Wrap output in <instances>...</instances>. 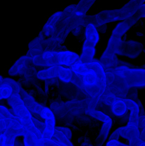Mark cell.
Returning a JSON list of instances; mask_svg holds the SVG:
<instances>
[{
    "label": "cell",
    "mask_w": 145,
    "mask_h": 146,
    "mask_svg": "<svg viewBox=\"0 0 145 146\" xmlns=\"http://www.w3.org/2000/svg\"><path fill=\"white\" fill-rule=\"evenodd\" d=\"M7 101L21 125L37 141L42 140V133L36 127L31 113L24 104L20 94H13L7 98Z\"/></svg>",
    "instance_id": "6da1fadb"
},
{
    "label": "cell",
    "mask_w": 145,
    "mask_h": 146,
    "mask_svg": "<svg viewBox=\"0 0 145 146\" xmlns=\"http://www.w3.org/2000/svg\"><path fill=\"white\" fill-rule=\"evenodd\" d=\"M127 88L145 86V69L118 67L115 70Z\"/></svg>",
    "instance_id": "7a4b0ae2"
},
{
    "label": "cell",
    "mask_w": 145,
    "mask_h": 146,
    "mask_svg": "<svg viewBox=\"0 0 145 146\" xmlns=\"http://www.w3.org/2000/svg\"><path fill=\"white\" fill-rule=\"evenodd\" d=\"M85 113L87 115L102 123V128L95 141V146H102L109 135V131H110L112 125V119L109 115L105 114V113L95 109L93 108H86L85 110Z\"/></svg>",
    "instance_id": "3957f363"
},
{
    "label": "cell",
    "mask_w": 145,
    "mask_h": 146,
    "mask_svg": "<svg viewBox=\"0 0 145 146\" xmlns=\"http://www.w3.org/2000/svg\"><path fill=\"white\" fill-rule=\"evenodd\" d=\"M121 38V37L117 36L115 34H111L107 46L104 51L100 61V63L102 64L104 68L109 69L115 66L117 63L116 54H117V51L122 43Z\"/></svg>",
    "instance_id": "277c9868"
},
{
    "label": "cell",
    "mask_w": 145,
    "mask_h": 146,
    "mask_svg": "<svg viewBox=\"0 0 145 146\" xmlns=\"http://www.w3.org/2000/svg\"><path fill=\"white\" fill-rule=\"evenodd\" d=\"M122 137L127 140L131 146H138L142 142L140 136L139 125L127 123L126 126L117 128L109 137V140H116Z\"/></svg>",
    "instance_id": "5b68a950"
},
{
    "label": "cell",
    "mask_w": 145,
    "mask_h": 146,
    "mask_svg": "<svg viewBox=\"0 0 145 146\" xmlns=\"http://www.w3.org/2000/svg\"><path fill=\"white\" fill-rule=\"evenodd\" d=\"M41 117L45 120V128L42 133V140L50 141L52 139L55 129V115L49 108L44 107Z\"/></svg>",
    "instance_id": "8992f818"
},
{
    "label": "cell",
    "mask_w": 145,
    "mask_h": 146,
    "mask_svg": "<svg viewBox=\"0 0 145 146\" xmlns=\"http://www.w3.org/2000/svg\"><path fill=\"white\" fill-rule=\"evenodd\" d=\"M145 3V0H129L125 5L117 9L118 21H124L134 16Z\"/></svg>",
    "instance_id": "52a82bcc"
},
{
    "label": "cell",
    "mask_w": 145,
    "mask_h": 146,
    "mask_svg": "<svg viewBox=\"0 0 145 146\" xmlns=\"http://www.w3.org/2000/svg\"><path fill=\"white\" fill-rule=\"evenodd\" d=\"M118 21L117 9L104 10L90 17V21L96 27Z\"/></svg>",
    "instance_id": "ba28073f"
},
{
    "label": "cell",
    "mask_w": 145,
    "mask_h": 146,
    "mask_svg": "<svg viewBox=\"0 0 145 146\" xmlns=\"http://www.w3.org/2000/svg\"><path fill=\"white\" fill-rule=\"evenodd\" d=\"M45 36L42 32L39 35L31 41L28 44V51L26 55L28 58H32L34 57L42 55L45 49Z\"/></svg>",
    "instance_id": "9c48e42d"
},
{
    "label": "cell",
    "mask_w": 145,
    "mask_h": 146,
    "mask_svg": "<svg viewBox=\"0 0 145 146\" xmlns=\"http://www.w3.org/2000/svg\"><path fill=\"white\" fill-rule=\"evenodd\" d=\"M142 46L136 41H128L121 43L117 54L130 58H136L141 52Z\"/></svg>",
    "instance_id": "30bf717a"
},
{
    "label": "cell",
    "mask_w": 145,
    "mask_h": 146,
    "mask_svg": "<svg viewBox=\"0 0 145 146\" xmlns=\"http://www.w3.org/2000/svg\"><path fill=\"white\" fill-rule=\"evenodd\" d=\"M63 18L62 11H57L51 15L44 25L41 32L45 36H52L59 27Z\"/></svg>",
    "instance_id": "8fae6325"
},
{
    "label": "cell",
    "mask_w": 145,
    "mask_h": 146,
    "mask_svg": "<svg viewBox=\"0 0 145 146\" xmlns=\"http://www.w3.org/2000/svg\"><path fill=\"white\" fill-rule=\"evenodd\" d=\"M80 56L75 52L71 51H56L55 62L57 65L72 66L79 60Z\"/></svg>",
    "instance_id": "7c38bea8"
},
{
    "label": "cell",
    "mask_w": 145,
    "mask_h": 146,
    "mask_svg": "<svg viewBox=\"0 0 145 146\" xmlns=\"http://www.w3.org/2000/svg\"><path fill=\"white\" fill-rule=\"evenodd\" d=\"M0 117L5 125L6 130L9 128L16 129L23 127L16 115L4 106H0Z\"/></svg>",
    "instance_id": "4fadbf2b"
},
{
    "label": "cell",
    "mask_w": 145,
    "mask_h": 146,
    "mask_svg": "<svg viewBox=\"0 0 145 146\" xmlns=\"http://www.w3.org/2000/svg\"><path fill=\"white\" fill-rule=\"evenodd\" d=\"M20 96H21V98H22L23 101H24V104L27 107L30 112L34 113L37 114V115L41 116V113H42L43 110L44 108V106L41 105L39 103L37 102L35 100V98L30 95L29 94L26 92L25 90L21 88V91H20Z\"/></svg>",
    "instance_id": "5bb4252c"
},
{
    "label": "cell",
    "mask_w": 145,
    "mask_h": 146,
    "mask_svg": "<svg viewBox=\"0 0 145 146\" xmlns=\"http://www.w3.org/2000/svg\"><path fill=\"white\" fill-rule=\"evenodd\" d=\"M139 19H140V17L138 16L137 14H135L131 18L127 19L124 21H121L115 27V29L113 30L112 34H115V35L117 36L121 37L122 38V36L125 34L127 31H129L136 22Z\"/></svg>",
    "instance_id": "9a60e30c"
},
{
    "label": "cell",
    "mask_w": 145,
    "mask_h": 146,
    "mask_svg": "<svg viewBox=\"0 0 145 146\" xmlns=\"http://www.w3.org/2000/svg\"><path fill=\"white\" fill-rule=\"evenodd\" d=\"M95 54V46L85 40L82 45L81 55L80 56L79 60L78 61L83 64H89L93 61Z\"/></svg>",
    "instance_id": "2e32d148"
},
{
    "label": "cell",
    "mask_w": 145,
    "mask_h": 146,
    "mask_svg": "<svg viewBox=\"0 0 145 146\" xmlns=\"http://www.w3.org/2000/svg\"><path fill=\"white\" fill-rule=\"evenodd\" d=\"M124 101L126 103L127 110L130 111L128 122L131 123L139 125V106L137 103L134 100L129 98H124Z\"/></svg>",
    "instance_id": "e0dca14e"
},
{
    "label": "cell",
    "mask_w": 145,
    "mask_h": 146,
    "mask_svg": "<svg viewBox=\"0 0 145 146\" xmlns=\"http://www.w3.org/2000/svg\"><path fill=\"white\" fill-rule=\"evenodd\" d=\"M24 146H63L52 139L50 141H37L29 133H27L24 137Z\"/></svg>",
    "instance_id": "ac0fdd59"
},
{
    "label": "cell",
    "mask_w": 145,
    "mask_h": 146,
    "mask_svg": "<svg viewBox=\"0 0 145 146\" xmlns=\"http://www.w3.org/2000/svg\"><path fill=\"white\" fill-rule=\"evenodd\" d=\"M30 62V59L27 55L23 56L18 58L16 61L14 62L9 70V74L11 76H16L21 74L24 71L26 66Z\"/></svg>",
    "instance_id": "d6986e66"
},
{
    "label": "cell",
    "mask_w": 145,
    "mask_h": 146,
    "mask_svg": "<svg viewBox=\"0 0 145 146\" xmlns=\"http://www.w3.org/2000/svg\"><path fill=\"white\" fill-rule=\"evenodd\" d=\"M62 66L55 65L48 67L46 69H42L36 74V77L40 80L52 79L58 76L60 68Z\"/></svg>",
    "instance_id": "ffe728a7"
},
{
    "label": "cell",
    "mask_w": 145,
    "mask_h": 146,
    "mask_svg": "<svg viewBox=\"0 0 145 146\" xmlns=\"http://www.w3.org/2000/svg\"><path fill=\"white\" fill-rule=\"evenodd\" d=\"M96 0H80L75 4V16L77 17H85L86 13L89 11Z\"/></svg>",
    "instance_id": "44dd1931"
},
{
    "label": "cell",
    "mask_w": 145,
    "mask_h": 146,
    "mask_svg": "<svg viewBox=\"0 0 145 146\" xmlns=\"http://www.w3.org/2000/svg\"><path fill=\"white\" fill-rule=\"evenodd\" d=\"M85 40L93 45L96 46L99 41V34L97 30V27L93 24L90 22L85 27Z\"/></svg>",
    "instance_id": "7402d4cb"
},
{
    "label": "cell",
    "mask_w": 145,
    "mask_h": 146,
    "mask_svg": "<svg viewBox=\"0 0 145 146\" xmlns=\"http://www.w3.org/2000/svg\"><path fill=\"white\" fill-rule=\"evenodd\" d=\"M111 111L112 113L117 116H122L126 113L127 108L124 99L122 98L117 99L111 106Z\"/></svg>",
    "instance_id": "603a6c76"
},
{
    "label": "cell",
    "mask_w": 145,
    "mask_h": 146,
    "mask_svg": "<svg viewBox=\"0 0 145 146\" xmlns=\"http://www.w3.org/2000/svg\"><path fill=\"white\" fill-rule=\"evenodd\" d=\"M73 76L74 74L71 68H65L63 66H61L58 74V77L59 78V79L64 83L71 82Z\"/></svg>",
    "instance_id": "cb8c5ba5"
},
{
    "label": "cell",
    "mask_w": 145,
    "mask_h": 146,
    "mask_svg": "<svg viewBox=\"0 0 145 146\" xmlns=\"http://www.w3.org/2000/svg\"><path fill=\"white\" fill-rule=\"evenodd\" d=\"M52 140L56 141L57 143H58L63 146H73L71 143V139L67 138L64 134H63L61 131H58L57 129H55V132L53 135Z\"/></svg>",
    "instance_id": "d4e9b609"
},
{
    "label": "cell",
    "mask_w": 145,
    "mask_h": 146,
    "mask_svg": "<svg viewBox=\"0 0 145 146\" xmlns=\"http://www.w3.org/2000/svg\"><path fill=\"white\" fill-rule=\"evenodd\" d=\"M3 85H9L13 89V94H20V91H21V86L18 83H17L16 81H14L12 78H4L2 82V86Z\"/></svg>",
    "instance_id": "484cf974"
},
{
    "label": "cell",
    "mask_w": 145,
    "mask_h": 146,
    "mask_svg": "<svg viewBox=\"0 0 145 146\" xmlns=\"http://www.w3.org/2000/svg\"><path fill=\"white\" fill-rule=\"evenodd\" d=\"M71 69H72V72L75 75L79 76H81L83 75L85 72L88 70V66H87L86 64H81L80 62H76L73 66H71Z\"/></svg>",
    "instance_id": "4316f807"
},
{
    "label": "cell",
    "mask_w": 145,
    "mask_h": 146,
    "mask_svg": "<svg viewBox=\"0 0 145 146\" xmlns=\"http://www.w3.org/2000/svg\"><path fill=\"white\" fill-rule=\"evenodd\" d=\"M13 94V89L10 86L3 85L0 86V100L7 99Z\"/></svg>",
    "instance_id": "83f0119b"
},
{
    "label": "cell",
    "mask_w": 145,
    "mask_h": 146,
    "mask_svg": "<svg viewBox=\"0 0 145 146\" xmlns=\"http://www.w3.org/2000/svg\"><path fill=\"white\" fill-rule=\"evenodd\" d=\"M55 129H57L58 131H61L63 134L65 135L67 138H68L69 139H71V136H72V133H71V130L69 128H66V127H55Z\"/></svg>",
    "instance_id": "f1b7e54d"
},
{
    "label": "cell",
    "mask_w": 145,
    "mask_h": 146,
    "mask_svg": "<svg viewBox=\"0 0 145 146\" xmlns=\"http://www.w3.org/2000/svg\"><path fill=\"white\" fill-rule=\"evenodd\" d=\"M33 121H34V124H35L36 127V128H38V131L42 133L43 131H44V128H45V123H44V122H42L41 121H40V120H38L37 118H34V117H33Z\"/></svg>",
    "instance_id": "f546056e"
},
{
    "label": "cell",
    "mask_w": 145,
    "mask_h": 146,
    "mask_svg": "<svg viewBox=\"0 0 145 146\" xmlns=\"http://www.w3.org/2000/svg\"><path fill=\"white\" fill-rule=\"evenodd\" d=\"M106 146H131V145H125V144L119 142L118 141L116 140H109V141L107 143Z\"/></svg>",
    "instance_id": "4dcf8cb0"
},
{
    "label": "cell",
    "mask_w": 145,
    "mask_h": 146,
    "mask_svg": "<svg viewBox=\"0 0 145 146\" xmlns=\"http://www.w3.org/2000/svg\"><path fill=\"white\" fill-rule=\"evenodd\" d=\"M138 14L139 17L141 18H145V4H144L141 7V8L139 9V10L138 11V12L136 13Z\"/></svg>",
    "instance_id": "1f68e13d"
},
{
    "label": "cell",
    "mask_w": 145,
    "mask_h": 146,
    "mask_svg": "<svg viewBox=\"0 0 145 146\" xmlns=\"http://www.w3.org/2000/svg\"><path fill=\"white\" fill-rule=\"evenodd\" d=\"M0 146H6V136L4 133L0 135Z\"/></svg>",
    "instance_id": "d6a6232c"
},
{
    "label": "cell",
    "mask_w": 145,
    "mask_h": 146,
    "mask_svg": "<svg viewBox=\"0 0 145 146\" xmlns=\"http://www.w3.org/2000/svg\"><path fill=\"white\" fill-rule=\"evenodd\" d=\"M14 146H24V145L21 143V142H19V141H16V142H15Z\"/></svg>",
    "instance_id": "836d02e7"
},
{
    "label": "cell",
    "mask_w": 145,
    "mask_h": 146,
    "mask_svg": "<svg viewBox=\"0 0 145 146\" xmlns=\"http://www.w3.org/2000/svg\"><path fill=\"white\" fill-rule=\"evenodd\" d=\"M3 80H4V78H3L1 76H0V86H2Z\"/></svg>",
    "instance_id": "e575fe53"
},
{
    "label": "cell",
    "mask_w": 145,
    "mask_h": 146,
    "mask_svg": "<svg viewBox=\"0 0 145 146\" xmlns=\"http://www.w3.org/2000/svg\"><path fill=\"white\" fill-rule=\"evenodd\" d=\"M138 146H145V142H142Z\"/></svg>",
    "instance_id": "d590c367"
}]
</instances>
